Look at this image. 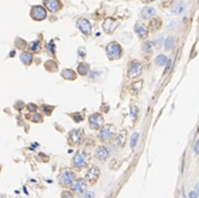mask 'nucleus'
<instances>
[{
	"label": "nucleus",
	"instance_id": "nucleus-1",
	"mask_svg": "<svg viewBox=\"0 0 199 198\" xmlns=\"http://www.w3.org/2000/svg\"><path fill=\"white\" fill-rule=\"evenodd\" d=\"M105 50H106V55L110 61H115V59H119V58L122 57L123 50H122L121 45L119 43H117V42L109 43Z\"/></svg>",
	"mask_w": 199,
	"mask_h": 198
},
{
	"label": "nucleus",
	"instance_id": "nucleus-2",
	"mask_svg": "<svg viewBox=\"0 0 199 198\" xmlns=\"http://www.w3.org/2000/svg\"><path fill=\"white\" fill-rule=\"evenodd\" d=\"M87 161H88V155L85 151L79 150L73 157L72 164H73V166L76 169H83V168L87 164Z\"/></svg>",
	"mask_w": 199,
	"mask_h": 198
},
{
	"label": "nucleus",
	"instance_id": "nucleus-3",
	"mask_svg": "<svg viewBox=\"0 0 199 198\" xmlns=\"http://www.w3.org/2000/svg\"><path fill=\"white\" fill-rule=\"evenodd\" d=\"M114 135V126L112 124H105L103 126L101 129H100V132H98V138L100 140L103 141V142H109V141L112 140Z\"/></svg>",
	"mask_w": 199,
	"mask_h": 198
},
{
	"label": "nucleus",
	"instance_id": "nucleus-4",
	"mask_svg": "<svg viewBox=\"0 0 199 198\" xmlns=\"http://www.w3.org/2000/svg\"><path fill=\"white\" fill-rule=\"evenodd\" d=\"M143 72V67L142 64L139 61H132L131 63L129 64L128 67V76L130 78H136L139 77Z\"/></svg>",
	"mask_w": 199,
	"mask_h": 198
},
{
	"label": "nucleus",
	"instance_id": "nucleus-5",
	"mask_svg": "<svg viewBox=\"0 0 199 198\" xmlns=\"http://www.w3.org/2000/svg\"><path fill=\"white\" fill-rule=\"evenodd\" d=\"M74 181H75V174L72 170H63L62 174L59 176V184L62 185L63 187H68L72 186Z\"/></svg>",
	"mask_w": 199,
	"mask_h": 198
},
{
	"label": "nucleus",
	"instance_id": "nucleus-6",
	"mask_svg": "<svg viewBox=\"0 0 199 198\" xmlns=\"http://www.w3.org/2000/svg\"><path fill=\"white\" fill-rule=\"evenodd\" d=\"M88 123L93 130H98L103 126L104 118L101 113H93L88 116Z\"/></svg>",
	"mask_w": 199,
	"mask_h": 198
},
{
	"label": "nucleus",
	"instance_id": "nucleus-7",
	"mask_svg": "<svg viewBox=\"0 0 199 198\" xmlns=\"http://www.w3.org/2000/svg\"><path fill=\"white\" fill-rule=\"evenodd\" d=\"M76 26L82 31V34H84L85 36H90V35L92 34V26H91V23L87 19L78 18L76 20Z\"/></svg>",
	"mask_w": 199,
	"mask_h": 198
},
{
	"label": "nucleus",
	"instance_id": "nucleus-8",
	"mask_svg": "<svg viewBox=\"0 0 199 198\" xmlns=\"http://www.w3.org/2000/svg\"><path fill=\"white\" fill-rule=\"evenodd\" d=\"M83 140V130L82 129H76V130H73L69 132L67 138L68 143L71 145H75L81 143Z\"/></svg>",
	"mask_w": 199,
	"mask_h": 198
},
{
	"label": "nucleus",
	"instance_id": "nucleus-9",
	"mask_svg": "<svg viewBox=\"0 0 199 198\" xmlns=\"http://www.w3.org/2000/svg\"><path fill=\"white\" fill-rule=\"evenodd\" d=\"M30 16L34 20H44L47 17V12L42 6H33L30 10Z\"/></svg>",
	"mask_w": 199,
	"mask_h": 198
},
{
	"label": "nucleus",
	"instance_id": "nucleus-10",
	"mask_svg": "<svg viewBox=\"0 0 199 198\" xmlns=\"http://www.w3.org/2000/svg\"><path fill=\"white\" fill-rule=\"evenodd\" d=\"M100 174H101L100 168L96 167V166H92V167L86 171V174H85V179L87 180L88 183L94 184L97 179H98V177H100Z\"/></svg>",
	"mask_w": 199,
	"mask_h": 198
},
{
	"label": "nucleus",
	"instance_id": "nucleus-11",
	"mask_svg": "<svg viewBox=\"0 0 199 198\" xmlns=\"http://www.w3.org/2000/svg\"><path fill=\"white\" fill-rule=\"evenodd\" d=\"M71 188H72V191L75 193V194L84 193V191H85V189H86V181L82 178L76 179L73 184H72Z\"/></svg>",
	"mask_w": 199,
	"mask_h": 198
},
{
	"label": "nucleus",
	"instance_id": "nucleus-12",
	"mask_svg": "<svg viewBox=\"0 0 199 198\" xmlns=\"http://www.w3.org/2000/svg\"><path fill=\"white\" fill-rule=\"evenodd\" d=\"M117 26V20L113 19V18H106V19L104 20V23H103V29L105 30V33H107V34H112L115 30Z\"/></svg>",
	"mask_w": 199,
	"mask_h": 198
},
{
	"label": "nucleus",
	"instance_id": "nucleus-13",
	"mask_svg": "<svg viewBox=\"0 0 199 198\" xmlns=\"http://www.w3.org/2000/svg\"><path fill=\"white\" fill-rule=\"evenodd\" d=\"M44 5L50 12H56L62 7V4L59 0H44Z\"/></svg>",
	"mask_w": 199,
	"mask_h": 198
},
{
	"label": "nucleus",
	"instance_id": "nucleus-14",
	"mask_svg": "<svg viewBox=\"0 0 199 198\" xmlns=\"http://www.w3.org/2000/svg\"><path fill=\"white\" fill-rule=\"evenodd\" d=\"M95 157L101 162H104L107 159V157H109V150H107L106 147H104V145L97 147L96 150H95Z\"/></svg>",
	"mask_w": 199,
	"mask_h": 198
},
{
	"label": "nucleus",
	"instance_id": "nucleus-15",
	"mask_svg": "<svg viewBox=\"0 0 199 198\" xmlns=\"http://www.w3.org/2000/svg\"><path fill=\"white\" fill-rule=\"evenodd\" d=\"M134 30H136V35L139 36V38L144 39V38H147V37H148V34H149V29H148V27H147L146 25L136 24Z\"/></svg>",
	"mask_w": 199,
	"mask_h": 198
},
{
	"label": "nucleus",
	"instance_id": "nucleus-16",
	"mask_svg": "<svg viewBox=\"0 0 199 198\" xmlns=\"http://www.w3.org/2000/svg\"><path fill=\"white\" fill-rule=\"evenodd\" d=\"M126 138H128V134H126V130H122L120 131L119 133L115 137V143H117V147H123L126 142Z\"/></svg>",
	"mask_w": 199,
	"mask_h": 198
},
{
	"label": "nucleus",
	"instance_id": "nucleus-17",
	"mask_svg": "<svg viewBox=\"0 0 199 198\" xmlns=\"http://www.w3.org/2000/svg\"><path fill=\"white\" fill-rule=\"evenodd\" d=\"M155 15V10L152 7H144L141 11V17L142 19H150Z\"/></svg>",
	"mask_w": 199,
	"mask_h": 198
},
{
	"label": "nucleus",
	"instance_id": "nucleus-18",
	"mask_svg": "<svg viewBox=\"0 0 199 198\" xmlns=\"http://www.w3.org/2000/svg\"><path fill=\"white\" fill-rule=\"evenodd\" d=\"M20 59L25 65H30L33 62V55L28 52H21L20 54Z\"/></svg>",
	"mask_w": 199,
	"mask_h": 198
},
{
	"label": "nucleus",
	"instance_id": "nucleus-19",
	"mask_svg": "<svg viewBox=\"0 0 199 198\" xmlns=\"http://www.w3.org/2000/svg\"><path fill=\"white\" fill-rule=\"evenodd\" d=\"M149 26L151 27V30L152 31H155V30H159L161 28V26H162V20L159 18V17H157V18H153V19L150 21V24Z\"/></svg>",
	"mask_w": 199,
	"mask_h": 198
},
{
	"label": "nucleus",
	"instance_id": "nucleus-20",
	"mask_svg": "<svg viewBox=\"0 0 199 198\" xmlns=\"http://www.w3.org/2000/svg\"><path fill=\"white\" fill-rule=\"evenodd\" d=\"M62 76H63L65 80H69V81H73L76 78V72H74L73 69H64L62 72Z\"/></svg>",
	"mask_w": 199,
	"mask_h": 198
},
{
	"label": "nucleus",
	"instance_id": "nucleus-21",
	"mask_svg": "<svg viewBox=\"0 0 199 198\" xmlns=\"http://www.w3.org/2000/svg\"><path fill=\"white\" fill-rule=\"evenodd\" d=\"M90 72V65L87 63H79V65L77 66V73L79 75H86Z\"/></svg>",
	"mask_w": 199,
	"mask_h": 198
},
{
	"label": "nucleus",
	"instance_id": "nucleus-22",
	"mask_svg": "<svg viewBox=\"0 0 199 198\" xmlns=\"http://www.w3.org/2000/svg\"><path fill=\"white\" fill-rule=\"evenodd\" d=\"M168 58H167V56L165 55H163V54H160V55H158L157 57H155V64L158 65V66H165V65H167V63H168Z\"/></svg>",
	"mask_w": 199,
	"mask_h": 198
},
{
	"label": "nucleus",
	"instance_id": "nucleus-23",
	"mask_svg": "<svg viewBox=\"0 0 199 198\" xmlns=\"http://www.w3.org/2000/svg\"><path fill=\"white\" fill-rule=\"evenodd\" d=\"M184 9V1H179V2H177L173 7V9H172V12L176 15H179L181 14Z\"/></svg>",
	"mask_w": 199,
	"mask_h": 198
},
{
	"label": "nucleus",
	"instance_id": "nucleus-24",
	"mask_svg": "<svg viewBox=\"0 0 199 198\" xmlns=\"http://www.w3.org/2000/svg\"><path fill=\"white\" fill-rule=\"evenodd\" d=\"M173 45H175V37H172V36H169L168 38L165 40V50H171L172 47H173Z\"/></svg>",
	"mask_w": 199,
	"mask_h": 198
},
{
	"label": "nucleus",
	"instance_id": "nucleus-25",
	"mask_svg": "<svg viewBox=\"0 0 199 198\" xmlns=\"http://www.w3.org/2000/svg\"><path fill=\"white\" fill-rule=\"evenodd\" d=\"M139 137H140V134H139L138 132H134V133L132 134L131 139H130V145H131L132 149L136 148V143H138V141H139Z\"/></svg>",
	"mask_w": 199,
	"mask_h": 198
},
{
	"label": "nucleus",
	"instance_id": "nucleus-26",
	"mask_svg": "<svg viewBox=\"0 0 199 198\" xmlns=\"http://www.w3.org/2000/svg\"><path fill=\"white\" fill-rule=\"evenodd\" d=\"M40 48V42L39 40H35L29 44V49L31 52H37Z\"/></svg>",
	"mask_w": 199,
	"mask_h": 198
},
{
	"label": "nucleus",
	"instance_id": "nucleus-27",
	"mask_svg": "<svg viewBox=\"0 0 199 198\" xmlns=\"http://www.w3.org/2000/svg\"><path fill=\"white\" fill-rule=\"evenodd\" d=\"M152 47H153V43L152 42H147V43L143 44L142 49H143L144 53H151L152 52Z\"/></svg>",
	"mask_w": 199,
	"mask_h": 198
},
{
	"label": "nucleus",
	"instance_id": "nucleus-28",
	"mask_svg": "<svg viewBox=\"0 0 199 198\" xmlns=\"http://www.w3.org/2000/svg\"><path fill=\"white\" fill-rule=\"evenodd\" d=\"M30 120L33 121V122H42L43 121V118L40 114H33L31 118H30Z\"/></svg>",
	"mask_w": 199,
	"mask_h": 198
},
{
	"label": "nucleus",
	"instance_id": "nucleus-29",
	"mask_svg": "<svg viewBox=\"0 0 199 198\" xmlns=\"http://www.w3.org/2000/svg\"><path fill=\"white\" fill-rule=\"evenodd\" d=\"M37 105L36 104H34V103H29V104H27V110L29 112H36L37 111Z\"/></svg>",
	"mask_w": 199,
	"mask_h": 198
},
{
	"label": "nucleus",
	"instance_id": "nucleus-30",
	"mask_svg": "<svg viewBox=\"0 0 199 198\" xmlns=\"http://www.w3.org/2000/svg\"><path fill=\"white\" fill-rule=\"evenodd\" d=\"M43 112H45V114H50L52 111H53V106H48V105H44L42 107Z\"/></svg>",
	"mask_w": 199,
	"mask_h": 198
},
{
	"label": "nucleus",
	"instance_id": "nucleus-31",
	"mask_svg": "<svg viewBox=\"0 0 199 198\" xmlns=\"http://www.w3.org/2000/svg\"><path fill=\"white\" fill-rule=\"evenodd\" d=\"M61 198H73V195L68 190H64L63 193H62V197Z\"/></svg>",
	"mask_w": 199,
	"mask_h": 198
},
{
	"label": "nucleus",
	"instance_id": "nucleus-32",
	"mask_svg": "<svg viewBox=\"0 0 199 198\" xmlns=\"http://www.w3.org/2000/svg\"><path fill=\"white\" fill-rule=\"evenodd\" d=\"M131 114L133 116V119H136V114H138V109H136V106H132L131 107Z\"/></svg>",
	"mask_w": 199,
	"mask_h": 198
},
{
	"label": "nucleus",
	"instance_id": "nucleus-33",
	"mask_svg": "<svg viewBox=\"0 0 199 198\" xmlns=\"http://www.w3.org/2000/svg\"><path fill=\"white\" fill-rule=\"evenodd\" d=\"M172 2H173V0H163V1H162V6H163V7H169Z\"/></svg>",
	"mask_w": 199,
	"mask_h": 198
},
{
	"label": "nucleus",
	"instance_id": "nucleus-34",
	"mask_svg": "<svg viewBox=\"0 0 199 198\" xmlns=\"http://www.w3.org/2000/svg\"><path fill=\"white\" fill-rule=\"evenodd\" d=\"M194 150H195V153H196V155H199V139L197 140L196 145H195Z\"/></svg>",
	"mask_w": 199,
	"mask_h": 198
},
{
	"label": "nucleus",
	"instance_id": "nucleus-35",
	"mask_svg": "<svg viewBox=\"0 0 199 198\" xmlns=\"http://www.w3.org/2000/svg\"><path fill=\"white\" fill-rule=\"evenodd\" d=\"M84 198H94V194L92 191H86L84 194Z\"/></svg>",
	"mask_w": 199,
	"mask_h": 198
},
{
	"label": "nucleus",
	"instance_id": "nucleus-36",
	"mask_svg": "<svg viewBox=\"0 0 199 198\" xmlns=\"http://www.w3.org/2000/svg\"><path fill=\"white\" fill-rule=\"evenodd\" d=\"M189 198H198V194L196 193V190H192V191H190L189 193Z\"/></svg>",
	"mask_w": 199,
	"mask_h": 198
},
{
	"label": "nucleus",
	"instance_id": "nucleus-37",
	"mask_svg": "<svg viewBox=\"0 0 199 198\" xmlns=\"http://www.w3.org/2000/svg\"><path fill=\"white\" fill-rule=\"evenodd\" d=\"M50 47V52H52V54L55 53V50H54V48H55V45H54L53 42H50V44H48V48Z\"/></svg>",
	"mask_w": 199,
	"mask_h": 198
},
{
	"label": "nucleus",
	"instance_id": "nucleus-38",
	"mask_svg": "<svg viewBox=\"0 0 199 198\" xmlns=\"http://www.w3.org/2000/svg\"><path fill=\"white\" fill-rule=\"evenodd\" d=\"M170 65H171V61H170V59H169V61H168V63H167V67H165V73H167V72H168V71H169Z\"/></svg>",
	"mask_w": 199,
	"mask_h": 198
},
{
	"label": "nucleus",
	"instance_id": "nucleus-39",
	"mask_svg": "<svg viewBox=\"0 0 199 198\" xmlns=\"http://www.w3.org/2000/svg\"><path fill=\"white\" fill-rule=\"evenodd\" d=\"M195 189H196V193L198 194V196H199V184L196 185V187H195Z\"/></svg>",
	"mask_w": 199,
	"mask_h": 198
},
{
	"label": "nucleus",
	"instance_id": "nucleus-40",
	"mask_svg": "<svg viewBox=\"0 0 199 198\" xmlns=\"http://www.w3.org/2000/svg\"><path fill=\"white\" fill-rule=\"evenodd\" d=\"M141 1H143V2H152V1H155V0H141Z\"/></svg>",
	"mask_w": 199,
	"mask_h": 198
},
{
	"label": "nucleus",
	"instance_id": "nucleus-41",
	"mask_svg": "<svg viewBox=\"0 0 199 198\" xmlns=\"http://www.w3.org/2000/svg\"><path fill=\"white\" fill-rule=\"evenodd\" d=\"M111 197H112V196H109V197H107V198H111Z\"/></svg>",
	"mask_w": 199,
	"mask_h": 198
}]
</instances>
